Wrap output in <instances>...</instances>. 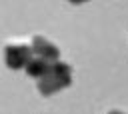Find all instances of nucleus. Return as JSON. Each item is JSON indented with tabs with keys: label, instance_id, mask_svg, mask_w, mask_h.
<instances>
[{
	"label": "nucleus",
	"instance_id": "1",
	"mask_svg": "<svg viewBox=\"0 0 128 114\" xmlns=\"http://www.w3.org/2000/svg\"><path fill=\"white\" fill-rule=\"evenodd\" d=\"M70 66L66 62H52V70L40 78L38 82V90L44 94V96H50L66 86H70Z\"/></svg>",
	"mask_w": 128,
	"mask_h": 114
},
{
	"label": "nucleus",
	"instance_id": "2",
	"mask_svg": "<svg viewBox=\"0 0 128 114\" xmlns=\"http://www.w3.org/2000/svg\"><path fill=\"white\" fill-rule=\"evenodd\" d=\"M6 52V64L8 68L12 70H20V68H26V64L32 60V48L28 44H8L4 48Z\"/></svg>",
	"mask_w": 128,
	"mask_h": 114
},
{
	"label": "nucleus",
	"instance_id": "3",
	"mask_svg": "<svg viewBox=\"0 0 128 114\" xmlns=\"http://www.w3.org/2000/svg\"><path fill=\"white\" fill-rule=\"evenodd\" d=\"M30 48H32V54H36L38 58L50 60V62H56L58 56H60V50H58L52 42H48L46 38H42V36H34Z\"/></svg>",
	"mask_w": 128,
	"mask_h": 114
},
{
	"label": "nucleus",
	"instance_id": "4",
	"mask_svg": "<svg viewBox=\"0 0 128 114\" xmlns=\"http://www.w3.org/2000/svg\"><path fill=\"white\" fill-rule=\"evenodd\" d=\"M50 70H52V62L50 60H44V58H32L26 64V74L32 76V78H38V80L42 76H46Z\"/></svg>",
	"mask_w": 128,
	"mask_h": 114
},
{
	"label": "nucleus",
	"instance_id": "5",
	"mask_svg": "<svg viewBox=\"0 0 128 114\" xmlns=\"http://www.w3.org/2000/svg\"><path fill=\"white\" fill-rule=\"evenodd\" d=\"M70 2H74V4H82V2H86V0H70Z\"/></svg>",
	"mask_w": 128,
	"mask_h": 114
},
{
	"label": "nucleus",
	"instance_id": "6",
	"mask_svg": "<svg viewBox=\"0 0 128 114\" xmlns=\"http://www.w3.org/2000/svg\"><path fill=\"white\" fill-rule=\"evenodd\" d=\"M108 114H122L120 110H112V112H108Z\"/></svg>",
	"mask_w": 128,
	"mask_h": 114
}]
</instances>
